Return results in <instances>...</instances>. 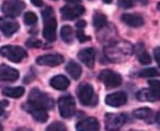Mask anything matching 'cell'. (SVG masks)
I'll list each match as a JSON object with an SVG mask.
<instances>
[{"label":"cell","instance_id":"33","mask_svg":"<svg viewBox=\"0 0 160 131\" xmlns=\"http://www.w3.org/2000/svg\"><path fill=\"white\" fill-rule=\"evenodd\" d=\"M28 45H29V46H40L41 42H40V41H33V40H31V41H29V42H28Z\"/></svg>","mask_w":160,"mask_h":131},{"label":"cell","instance_id":"36","mask_svg":"<svg viewBox=\"0 0 160 131\" xmlns=\"http://www.w3.org/2000/svg\"><path fill=\"white\" fill-rule=\"evenodd\" d=\"M155 60L157 63H159V47L155 49Z\"/></svg>","mask_w":160,"mask_h":131},{"label":"cell","instance_id":"16","mask_svg":"<svg viewBox=\"0 0 160 131\" xmlns=\"http://www.w3.org/2000/svg\"><path fill=\"white\" fill-rule=\"evenodd\" d=\"M19 78V72L8 65H0V80L1 82H16Z\"/></svg>","mask_w":160,"mask_h":131},{"label":"cell","instance_id":"6","mask_svg":"<svg viewBox=\"0 0 160 131\" xmlns=\"http://www.w3.org/2000/svg\"><path fill=\"white\" fill-rule=\"evenodd\" d=\"M127 117L124 113H107L105 129L108 131H118L125 124Z\"/></svg>","mask_w":160,"mask_h":131},{"label":"cell","instance_id":"24","mask_svg":"<svg viewBox=\"0 0 160 131\" xmlns=\"http://www.w3.org/2000/svg\"><path fill=\"white\" fill-rule=\"evenodd\" d=\"M108 23V20H107V17L104 16L103 14H94L93 17V25L97 28V29H102L103 27H105Z\"/></svg>","mask_w":160,"mask_h":131},{"label":"cell","instance_id":"32","mask_svg":"<svg viewBox=\"0 0 160 131\" xmlns=\"http://www.w3.org/2000/svg\"><path fill=\"white\" fill-rule=\"evenodd\" d=\"M86 25H87V23H86V21L80 20L79 22H77V25H76V27H77L79 30H81V29H83V28L86 27Z\"/></svg>","mask_w":160,"mask_h":131},{"label":"cell","instance_id":"25","mask_svg":"<svg viewBox=\"0 0 160 131\" xmlns=\"http://www.w3.org/2000/svg\"><path fill=\"white\" fill-rule=\"evenodd\" d=\"M137 56H138V61H139V62L142 63V64H144V65L150 64L151 57H150V55H149V54L147 53L146 51H145L144 49L140 50V51H138Z\"/></svg>","mask_w":160,"mask_h":131},{"label":"cell","instance_id":"38","mask_svg":"<svg viewBox=\"0 0 160 131\" xmlns=\"http://www.w3.org/2000/svg\"><path fill=\"white\" fill-rule=\"evenodd\" d=\"M17 131H31V130L28 129V128H21V129H18Z\"/></svg>","mask_w":160,"mask_h":131},{"label":"cell","instance_id":"7","mask_svg":"<svg viewBox=\"0 0 160 131\" xmlns=\"http://www.w3.org/2000/svg\"><path fill=\"white\" fill-rule=\"evenodd\" d=\"M58 108L62 118H70L73 116L76 110V104L73 97L70 95L62 96L58 100Z\"/></svg>","mask_w":160,"mask_h":131},{"label":"cell","instance_id":"23","mask_svg":"<svg viewBox=\"0 0 160 131\" xmlns=\"http://www.w3.org/2000/svg\"><path fill=\"white\" fill-rule=\"evenodd\" d=\"M60 35L65 43L70 44L73 41V30L70 25H64L60 30Z\"/></svg>","mask_w":160,"mask_h":131},{"label":"cell","instance_id":"27","mask_svg":"<svg viewBox=\"0 0 160 131\" xmlns=\"http://www.w3.org/2000/svg\"><path fill=\"white\" fill-rule=\"evenodd\" d=\"M66 127H65L64 123L59 121H56V122H53L51 123L48 127H47L46 131H66Z\"/></svg>","mask_w":160,"mask_h":131},{"label":"cell","instance_id":"37","mask_svg":"<svg viewBox=\"0 0 160 131\" xmlns=\"http://www.w3.org/2000/svg\"><path fill=\"white\" fill-rule=\"evenodd\" d=\"M66 1H68V3H79V0H66Z\"/></svg>","mask_w":160,"mask_h":131},{"label":"cell","instance_id":"29","mask_svg":"<svg viewBox=\"0 0 160 131\" xmlns=\"http://www.w3.org/2000/svg\"><path fill=\"white\" fill-rule=\"evenodd\" d=\"M148 84H149V86H150V89H152L155 93H157L160 95V83H159V80H149Z\"/></svg>","mask_w":160,"mask_h":131},{"label":"cell","instance_id":"39","mask_svg":"<svg viewBox=\"0 0 160 131\" xmlns=\"http://www.w3.org/2000/svg\"><path fill=\"white\" fill-rule=\"evenodd\" d=\"M113 0H103V3H111Z\"/></svg>","mask_w":160,"mask_h":131},{"label":"cell","instance_id":"31","mask_svg":"<svg viewBox=\"0 0 160 131\" xmlns=\"http://www.w3.org/2000/svg\"><path fill=\"white\" fill-rule=\"evenodd\" d=\"M118 5L122 8H131L133 6V1L132 0H118Z\"/></svg>","mask_w":160,"mask_h":131},{"label":"cell","instance_id":"40","mask_svg":"<svg viewBox=\"0 0 160 131\" xmlns=\"http://www.w3.org/2000/svg\"><path fill=\"white\" fill-rule=\"evenodd\" d=\"M0 131H3V128H2V126L0 124Z\"/></svg>","mask_w":160,"mask_h":131},{"label":"cell","instance_id":"21","mask_svg":"<svg viewBox=\"0 0 160 131\" xmlns=\"http://www.w3.org/2000/svg\"><path fill=\"white\" fill-rule=\"evenodd\" d=\"M134 116L138 119L145 120L147 122H151L153 120V111L149 108H139L134 111Z\"/></svg>","mask_w":160,"mask_h":131},{"label":"cell","instance_id":"5","mask_svg":"<svg viewBox=\"0 0 160 131\" xmlns=\"http://www.w3.org/2000/svg\"><path fill=\"white\" fill-rule=\"evenodd\" d=\"M25 8V3L22 0H6L2 3V10L3 14H6L9 18H16L21 14L23 9Z\"/></svg>","mask_w":160,"mask_h":131},{"label":"cell","instance_id":"1","mask_svg":"<svg viewBox=\"0 0 160 131\" xmlns=\"http://www.w3.org/2000/svg\"><path fill=\"white\" fill-rule=\"evenodd\" d=\"M43 22H44V29H43V35L49 42L56 40V30H57V21L54 16V11L51 7L46 8L42 12Z\"/></svg>","mask_w":160,"mask_h":131},{"label":"cell","instance_id":"10","mask_svg":"<svg viewBox=\"0 0 160 131\" xmlns=\"http://www.w3.org/2000/svg\"><path fill=\"white\" fill-rule=\"evenodd\" d=\"M64 62V57L60 54H45L36 58V63L43 66H58Z\"/></svg>","mask_w":160,"mask_h":131},{"label":"cell","instance_id":"19","mask_svg":"<svg viewBox=\"0 0 160 131\" xmlns=\"http://www.w3.org/2000/svg\"><path fill=\"white\" fill-rule=\"evenodd\" d=\"M137 99L140 101H156L159 99V94L155 93L152 89H142L137 93Z\"/></svg>","mask_w":160,"mask_h":131},{"label":"cell","instance_id":"28","mask_svg":"<svg viewBox=\"0 0 160 131\" xmlns=\"http://www.w3.org/2000/svg\"><path fill=\"white\" fill-rule=\"evenodd\" d=\"M139 76H142V77H153V76H158V69L153 68V67L142 69L139 73Z\"/></svg>","mask_w":160,"mask_h":131},{"label":"cell","instance_id":"3","mask_svg":"<svg viewBox=\"0 0 160 131\" xmlns=\"http://www.w3.org/2000/svg\"><path fill=\"white\" fill-rule=\"evenodd\" d=\"M0 54H1V56L13 63H20L27 57V52L21 46H16V45L2 46L0 49Z\"/></svg>","mask_w":160,"mask_h":131},{"label":"cell","instance_id":"12","mask_svg":"<svg viewBox=\"0 0 160 131\" xmlns=\"http://www.w3.org/2000/svg\"><path fill=\"white\" fill-rule=\"evenodd\" d=\"M23 108H24L30 115H32V117H33L36 121L45 122L48 119V115H47L46 110L41 108V107H38V106H35V105H32V104H30V102H28V104H25L24 106H23Z\"/></svg>","mask_w":160,"mask_h":131},{"label":"cell","instance_id":"17","mask_svg":"<svg viewBox=\"0 0 160 131\" xmlns=\"http://www.w3.org/2000/svg\"><path fill=\"white\" fill-rule=\"evenodd\" d=\"M122 21L124 23H126L127 25L133 28H138L142 27L144 25V19L138 14H125L122 16Z\"/></svg>","mask_w":160,"mask_h":131},{"label":"cell","instance_id":"14","mask_svg":"<svg viewBox=\"0 0 160 131\" xmlns=\"http://www.w3.org/2000/svg\"><path fill=\"white\" fill-rule=\"evenodd\" d=\"M78 58H79L86 66L92 67L94 66V62H96V51L92 47H86V49L81 50L78 53Z\"/></svg>","mask_w":160,"mask_h":131},{"label":"cell","instance_id":"30","mask_svg":"<svg viewBox=\"0 0 160 131\" xmlns=\"http://www.w3.org/2000/svg\"><path fill=\"white\" fill-rule=\"evenodd\" d=\"M77 38H78V40L80 41V42H86V41H88V40H90V38L89 36H87L85 33H83V31H81V30H79L78 29V31H77Z\"/></svg>","mask_w":160,"mask_h":131},{"label":"cell","instance_id":"26","mask_svg":"<svg viewBox=\"0 0 160 131\" xmlns=\"http://www.w3.org/2000/svg\"><path fill=\"white\" fill-rule=\"evenodd\" d=\"M24 22L28 25H34L38 22V17H36V14L34 12L29 11L24 14Z\"/></svg>","mask_w":160,"mask_h":131},{"label":"cell","instance_id":"18","mask_svg":"<svg viewBox=\"0 0 160 131\" xmlns=\"http://www.w3.org/2000/svg\"><path fill=\"white\" fill-rule=\"evenodd\" d=\"M49 84H51V86L53 87V88L57 89V90H65V89L68 88L70 83H69V79L66 76L57 75L52 78Z\"/></svg>","mask_w":160,"mask_h":131},{"label":"cell","instance_id":"13","mask_svg":"<svg viewBox=\"0 0 160 131\" xmlns=\"http://www.w3.org/2000/svg\"><path fill=\"white\" fill-rule=\"evenodd\" d=\"M127 102V95L124 91L110 94L105 97V104L111 107H121Z\"/></svg>","mask_w":160,"mask_h":131},{"label":"cell","instance_id":"8","mask_svg":"<svg viewBox=\"0 0 160 131\" xmlns=\"http://www.w3.org/2000/svg\"><path fill=\"white\" fill-rule=\"evenodd\" d=\"M99 79L109 88H114V87H118L122 84V77L120 74H118L116 72L110 71V69H104L101 72L99 75Z\"/></svg>","mask_w":160,"mask_h":131},{"label":"cell","instance_id":"9","mask_svg":"<svg viewBox=\"0 0 160 131\" xmlns=\"http://www.w3.org/2000/svg\"><path fill=\"white\" fill-rule=\"evenodd\" d=\"M60 14H62V19L65 20H73L82 14H85V8L79 5L65 6L60 9Z\"/></svg>","mask_w":160,"mask_h":131},{"label":"cell","instance_id":"4","mask_svg":"<svg viewBox=\"0 0 160 131\" xmlns=\"http://www.w3.org/2000/svg\"><path fill=\"white\" fill-rule=\"evenodd\" d=\"M77 95L78 98H79V101L83 106H92L97 102V97L96 94H94L93 87L90 84H87V83L79 85Z\"/></svg>","mask_w":160,"mask_h":131},{"label":"cell","instance_id":"2","mask_svg":"<svg viewBox=\"0 0 160 131\" xmlns=\"http://www.w3.org/2000/svg\"><path fill=\"white\" fill-rule=\"evenodd\" d=\"M29 102L38 107H41L45 110H48L54 107V100L52 99V97H49L47 94L38 90V88H33L31 90L29 96Z\"/></svg>","mask_w":160,"mask_h":131},{"label":"cell","instance_id":"15","mask_svg":"<svg viewBox=\"0 0 160 131\" xmlns=\"http://www.w3.org/2000/svg\"><path fill=\"white\" fill-rule=\"evenodd\" d=\"M76 129H77V131H99L100 124L96 118L89 117L78 122Z\"/></svg>","mask_w":160,"mask_h":131},{"label":"cell","instance_id":"34","mask_svg":"<svg viewBox=\"0 0 160 131\" xmlns=\"http://www.w3.org/2000/svg\"><path fill=\"white\" fill-rule=\"evenodd\" d=\"M5 105H7L6 101H0V116L5 113Z\"/></svg>","mask_w":160,"mask_h":131},{"label":"cell","instance_id":"11","mask_svg":"<svg viewBox=\"0 0 160 131\" xmlns=\"http://www.w3.org/2000/svg\"><path fill=\"white\" fill-rule=\"evenodd\" d=\"M0 30L6 36H11L19 30V23L12 18H0Z\"/></svg>","mask_w":160,"mask_h":131},{"label":"cell","instance_id":"20","mask_svg":"<svg viewBox=\"0 0 160 131\" xmlns=\"http://www.w3.org/2000/svg\"><path fill=\"white\" fill-rule=\"evenodd\" d=\"M66 71L68 72V74L73 78V79H79L81 74H82V69H81V66H80L78 63L76 62H70L66 65Z\"/></svg>","mask_w":160,"mask_h":131},{"label":"cell","instance_id":"35","mask_svg":"<svg viewBox=\"0 0 160 131\" xmlns=\"http://www.w3.org/2000/svg\"><path fill=\"white\" fill-rule=\"evenodd\" d=\"M31 1L34 6H36V7H40V6L43 5V0H31Z\"/></svg>","mask_w":160,"mask_h":131},{"label":"cell","instance_id":"22","mask_svg":"<svg viewBox=\"0 0 160 131\" xmlns=\"http://www.w3.org/2000/svg\"><path fill=\"white\" fill-rule=\"evenodd\" d=\"M2 94L10 98H20L24 94L23 87H6L2 89Z\"/></svg>","mask_w":160,"mask_h":131}]
</instances>
